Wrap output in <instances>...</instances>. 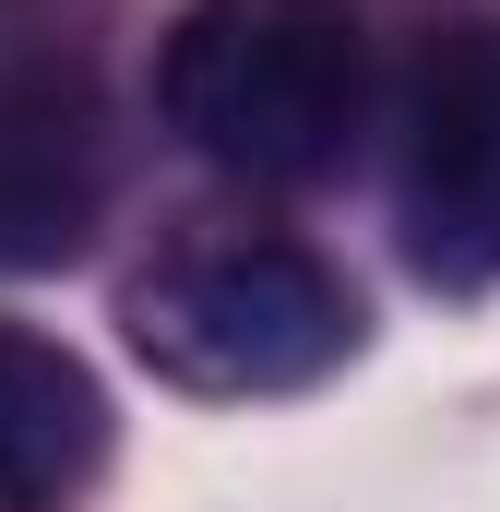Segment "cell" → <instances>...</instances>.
<instances>
[{"label": "cell", "instance_id": "cell-1", "mask_svg": "<svg viewBox=\"0 0 500 512\" xmlns=\"http://www.w3.org/2000/svg\"><path fill=\"white\" fill-rule=\"evenodd\" d=\"M167 131L250 191L334 179L370 120V24L358 0H191L155 60Z\"/></svg>", "mask_w": 500, "mask_h": 512}, {"label": "cell", "instance_id": "cell-2", "mask_svg": "<svg viewBox=\"0 0 500 512\" xmlns=\"http://www.w3.org/2000/svg\"><path fill=\"white\" fill-rule=\"evenodd\" d=\"M131 358L155 382L203 393V405H262V393H310L358 358V286L298 239H203L131 274L120 298Z\"/></svg>", "mask_w": 500, "mask_h": 512}, {"label": "cell", "instance_id": "cell-3", "mask_svg": "<svg viewBox=\"0 0 500 512\" xmlns=\"http://www.w3.org/2000/svg\"><path fill=\"white\" fill-rule=\"evenodd\" d=\"M393 227L417 286L441 298L500 286V12H465L417 48L393 131Z\"/></svg>", "mask_w": 500, "mask_h": 512}, {"label": "cell", "instance_id": "cell-4", "mask_svg": "<svg viewBox=\"0 0 500 512\" xmlns=\"http://www.w3.org/2000/svg\"><path fill=\"white\" fill-rule=\"evenodd\" d=\"M108 108L72 60H12L0 72V274H60L84 262L108 215Z\"/></svg>", "mask_w": 500, "mask_h": 512}, {"label": "cell", "instance_id": "cell-5", "mask_svg": "<svg viewBox=\"0 0 500 512\" xmlns=\"http://www.w3.org/2000/svg\"><path fill=\"white\" fill-rule=\"evenodd\" d=\"M96 465H108V382L48 334H0V512H72Z\"/></svg>", "mask_w": 500, "mask_h": 512}]
</instances>
